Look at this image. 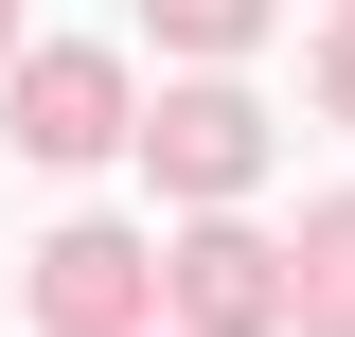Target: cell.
I'll return each mask as SVG.
<instances>
[{"label": "cell", "instance_id": "cell-1", "mask_svg": "<svg viewBox=\"0 0 355 337\" xmlns=\"http://www.w3.org/2000/svg\"><path fill=\"white\" fill-rule=\"evenodd\" d=\"M0 142L18 160H107L125 142V53H18L0 71Z\"/></svg>", "mask_w": 355, "mask_h": 337}, {"label": "cell", "instance_id": "cell-2", "mask_svg": "<svg viewBox=\"0 0 355 337\" xmlns=\"http://www.w3.org/2000/svg\"><path fill=\"white\" fill-rule=\"evenodd\" d=\"M142 302H160V249H125V231H53L36 249V320L53 337H125Z\"/></svg>", "mask_w": 355, "mask_h": 337}, {"label": "cell", "instance_id": "cell-3", "mask_svg": "<svg viewBox=\"0 0 355 337\" xmlns=\"http://www.w3.org/2000/svg\"><path fill=\"white\" fill-rule=\"evenodd\" d=\"M142 160H160L178 196H249V178H266V107H249V89H178L160 125H142Z\"/></svg>", "mask_w": 355, "mask_h": 337}, {"label": "cell", "instance_id": "cell-4", "mask_svg": "<svg viewBox=\"0 0 355 337\" xmlns=\"http://www.w3.org/2000/svg\"><path fill=\"white\" fill-rule=\"evenodd\" d=\"M178 320L196 337H266V320H302V284H284L249 231H196V249H178Z\"/></svg>", "mask_w": 355, "mask_h": 337}, {"label": "cell", "instance_id": "cell-5", "mask_svg": "<svg viewBox=\"0 0 355 337\" xmlns=\"http://www.w3.org/2000/svg\"><path fill=\"white\" fill-rule=\"evenodd\" d=\"M302 337H355V196L302 231Z\"/></svg>", "mask_w": 355, "mask_h": 337}, {"label": "cell", "instance_id": "cell-6", "mask_svg": "<svg viewBox=\"0 0 355 337\" xmlns=\"http://www.w3.org/2000/svg\"><path fill=\"white\" fill-rule=\"evenodd\" d=\"M249 18H266V0H160V36H196V53H231Z\"/></svg>", "mask_w": 355, "mask_h": 337}, {"label": "cell", "instance_id": "cell-7", "mask_svg": "<svg viewBox=\"0 0 355 337\" xmlns=\"http://www.w3.org/2000/svg\"><path fill=\"white\" fill-rule=\"evenodd\" d=\"M320 89H338V107H355V18H338V53H320Z\"/></svg>", "mask_w": 355, "mask_h": 337}]
</instances>
